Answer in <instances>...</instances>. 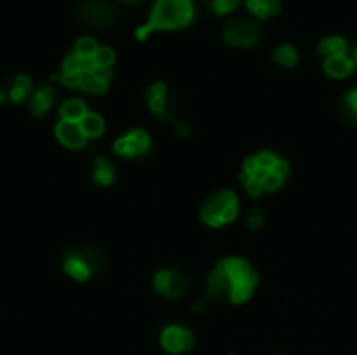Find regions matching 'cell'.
<instances>
[{
    "label": "cell",
    "mask_w": 357,
    "mask_h": 355,
    "mask_svg": "<svg viewBox=\"0 0 357 355\" xmlns=\"http://www.w3.org/2000/svg\"><path fill=\"white\" fill-rule=\"evenodd\" d=\"M257 282H259L257 272L247 259L226 257L209 272L207 297L213 301L241 305L253 297Z\"/></svg>",
    "instance_id": "cell-1"
},
{
    "label": "cell",
    "mask_w": 357,
    "mask_h": 355,
    "mask_svg": "<svg viewBox=\"0 0 357 355\" xmlns=\"http://www.w3.org/2000/svg\"><path fill=\"white\" fill-rule=\"evenodd\" d=\"M291 174V165L287 159L276 153L261 151L249 159H245L241 170V182L249 196L257 199L263 192H276L284 186Z\"/></svg>",
    "instance_id": "cell-2"
},
{
    "label": "cell",
    "mask_w": 357,
    "mask_h": 355,
    "mask_svg": "<svg viewBox=\"0 0 357 355\" xmlns=\"http://www.w3.org/2000/svg\"><path fill=\"white\" fill-rule=\"evenodd\" d=\"M192 19V5L190 0H157L153 9L151 21L140 28L136 36L142 40L147 38L153 30H172V28H182Z\"/></svg>",
    "instance_id": "cell-3"
},
{
    "label": "cell",
    "mask_w": 357,
    "mask_h": 355,
    "mask_svg": "<svg viewBox=\"0 0 357 355\" xmlns=\"http://www.w3.org/2000/svg\"><path fill=\"white\" fill-rule=\"evenodd\" d=\"M238 209H241V203H238L236 192L222 190V192L211 194L203 203L201 220H203V224H207L211 228H222V226L232 224L238 218Z\"/></svg>",
    "instance_id": "cell-4"
},
{
    "label": "cell",
    "mask_w": 357,
    "mask_h": 355,
    "mask_svg": "<svg viewBox=\"0 0 357 355\" xmlns=\"http://www.w3.org/2000/svg\"><path fill=\"white\" fill-rule=\"evenodd\" d=\"M155 289L167 299H180L188 291V276L180 270H159L153 278Z\"/></svg>",
    "instance_id": "cell-5"
},
{
    "label": "cell",
    "mask_w": 357,
    "mask_h": 355,
    "mask_svg": "<svg viewBox=\"0 0 357 355\" xmlns=\"http://www.w3.org/2000/svg\"><path fill=\"white\" fill-rule=\"evenodd\" d=\"M80 19L94 30H107L115 21V11L105 0H86L80 9Z\"/></svg>",
    "instance_id": "cell-6"
},
{
    "label": "cell",
    "mask_w": 357,
    "mask_h": 355,
    "mask_svg": "<svg viewBox=\"0 0 357 355\" xmlns=\"http://www.w3.org/2000/svg\"><path fill=\"white\" fill-rule=\"evenodd\" d=\"M149 149H151V138L147 132H142V130H134L115 142V153L121 157L145 155V153H149Z\"/></svg>",
    "instance_id": "cell-7"
},
{
    "label": "cell",
    "mask_w": 357,
    "mask_h": 355,
    "mask_svg": "<svg viewBox=\"0 0 357 355\" xmlns=\"http://www.w3.org/2000/svg\"><path fill=\"white\" fill-rule=\"evenodd\" d=\"M161 347L167 353H186L194 347V336L188 328L182 326H167L161 332Z\"/></svg>",
    "instance_id": "cell-8"
},
{
    "label": "cell",
    "mask_w": 357,
    "mask_h": 355,
    "mask_svg": "<svg viewBox=\"0 0 357 355\" xmlns=\"http://www.w3.org/2000/svg\"><path fill=\"white\" fill-rule=\"evenodd\" d=\"M224 40L232 46H253L259 40V32L253 23L247 21H234L224 32Z\"/></svg>",
    "instance_id": "cell-9"
},
{
    "label": "cell",
    "mask_w": 357,
    "mask_h": 355,
    "mask_svg": "<svg viewBox=\"0 0 357 355\" xmlns=\"http://www.w3.org/2000/svg\"><path fill=\"white\" fill-rule=\"evenodd\" d=\"M57 136H59V140L63 142V145L69 147V149H82L86 145V140H88L82 125L74 123V121H61L57 125Z\"/></svg>",
    "instance_id": "cell-10"
},
{
    "label": "cell",
    "mask_w": 357,
    "mask_h": 355,
    "mask_svg": "<svg viewBox=\"0 0 357 355\" xmlns=\"http://www.w3.org/2000/svg\"><path fill=\"white\" fill-rule=\"evenodd\" d=\"M147 97H149L151 111L157 117L170 121L172 119V109H170V103H167V86L165 84H155V86H151V90H149Z\"/></svg>",
    "instance_id": "cell-11"
},
{
    "label": "cell",
    "mask_w": 357,
    "mask_h": 355,
    "mask_svg": "<svg viewBox=\"0 0 357 355\" xmlns=\"http://www.w3.org/2000/svg\"><path fill=\"white\" fill-rule=\"evenodd\" d=\"M353 61L345 54V57H328L326 63H324V69L326 74L332 76V78H345L353 71Z\"/></svg>",
    "instance_id": "cell-12"
},
{
    "label": "cell",
    "mask_w": 357,
    "mask_h": 355,
    "mask_svg": "<svg viewBox=\"0 0 357 355\" xmlns=\"http://www.w3.org/2000/svg\"><path fill=\"white\" fill-rule=\"evenodd\" d=\"M88 115V109L82 101L78 99H71V101H65L61 105V117L63 121H74V123H80L84 117Z\"/></svg>",
    "instance_id": "cell-13"
},
{
    "label": "cell",
    "mask_w": 357,
    "mask_h": 355,
    "mask_svg": "<svg viewBox=\"0 0 357 355\" xmlns=\"http://www.w3.org/2000/svg\"><path fill=\"white\" fill-rule=\"evenodd\" d=\"M65 272H67L71 278H76V280H86V278L92 274L90 265H88L78 253H71V255L67 257V261H65Z\"/></svg>",
    "instance_id": "cell-14"
},
{
    "label": "cell",
    "mask_w": 357,
    "mask_h": 355,
    "mask_svg": "<svg viewBox=\"0 0 357 355\" xmlns=\"http://www.w3.org/2000/svg\"><path fill=\"white\" fill-rule=\"evenodd\" d=\"M52 101H54V90L48 88V86L40 88V90L34 94V99H32V113L38 115V117L44 115V113L52 107Z\"/></svg>",
    "instance_id": "cell-15"
},
{
    "label": "cell",
    "mask_w": 357,
    "mask_h": 355,
    "mask_svg": "<svg viewBox=\"0 0 357 355\" xmlns=\"http://www.w3.org/2000/svg\"><path fill=\"white\" fill-rule=\"evenodd\" d=\"M86 138H99L105 132V121L99 113H88L82 121H80Z\"/></svg>",
    "instance_id": "cell-16"
},
{
    "label": "cell",
    "mask_w": 357,
    "mask_h": 355,
    "mask_svg": "<svg viewBox=\"0 0 357 355\" xmlns=\"http://www.w3.org/2000/svg\"><path fill=\"white\" fill-rule=\"evenodd\" d=\"M113 178H115V174H113L111 163H109L105 157H99V159L94 161V180H96L99 184H103V186H109V184L113 182Z\"/></svg>",
    "instance_id": "cell-17"
},
{
    "label": "cell",
    "mask_w": 357,
    "mask_h": 355,
    "mask_svg": "<svg viewBox=\"0 0 357 355\" xmlns=\"http://www.w3.org/2000/svg\"><path fill=\"white\" fill-rule=\"evenodd\" d=\"M320 52L326 57H345L347 52V42L343 38H326L320 44Z\"/></svg>",
    "instance_id": "cell-18"
},
{
    "label": "cell",
    "mask_w": 357,
    "mask_h": 355,
    "mask_svg": "<svg viewBox=\"0 0 357 355\" xmlns=\"http://www.w3.org/2000/svg\"><path fill=\"white\" fill-rule=\"evenodd\" d=\"M30 88H32V80L28 76H19V78H15V84L9 92V99L13 103H21L26 99V94L30 92Z\"/></svg>",
    "instance_id": "cell-19"
},
{
    "label": "cell",
    "mask_w": 357,
    "mask_h": 355,
    "mask_svg": "<svg viewBox=\"0 0 357 355\" xmlns=\"http://www.w3.org/2000/svg\"><path fill=\"white\" fill-rule=\"evenodd\" d=\"M276 61L282 65V67H295L297 65V61H299V57H297V50L293 48V46H280L278 50H276Z\"/></svg>",
    "instance_id": "cell-20"
},
{
    "label": "cell",
    "mask_w": 357,
    "mask_h": 355,
    "mask_svg": "<svg viewBox=\"0 0 357 355\" xmlns=\"http://www.w3.org/2000/svg\"><path fill=\"white\" fill-rule=\"evenodd\" d=\"M107 82H103V80H99V78H94L90 71L88 74H84V78H82V90H86V92H90V94H103L105 90H107Z\"/></svg>",
    "instance_id": "cell-21"
},
{
    "label": "cell",
    "mask_w": 357,
    "mask_h": 355,
    "mask_svg": "<svg viewBox=\"0 0 357 355\" xmlns=\"http://www.w3.org/2000/svg\"><path fill=\"white\" fill-rule=\"evenodd\" d=\"M343 115H345L347 121L357 123V90H351L343 99Z\"/></svg>",
    "instance_id": "cell-22"
},
{
    "label": "cell",
    "mask_w": 357,
    "mask_h": 355,
    "mask_svg": "<svg viewBox=\"0 0 357 355\" xmlns=\"http://www.w3.org/2000/svg\"><path fill=\"white\" fill-rule=\"evenodd\" d=\"M99 50V44H96V40L94 38H80L78 42H76V52L80 54V57H84V59H92L94 57V52Z\"/></svg>",
    "instance_id": "cell-23"
},
{
    "label": "cell",
    "mask_w": 357,
    "mask_h": 355,
    "mask_svg": "<svg viewBox=\"0 0 357 355\" xmlns=\"http://www.w3.org/2000/svg\"><path fill=\"white\" fill-rule=\"evenodd\" d=\"M113 61H115V52L111 48H107V46H99V50L92 57L94 67H107L109 69L113 65Z\"/></svg>",
    "instance_id": "cell-24"
},
{
    "label": "cell",
    "mask_w": 357,
    "mask_h": 355,
    "mask_svg": "<svg viewBox=\"0 0 357 355\" xmlns=\"http://www.w3.org/2000/svg\"><path fill=\"white\" fill-rule=\"evenodd\" d=\"M263 220H265L263 209L253 207V209H251V213H249V218H247V228L257 230V228H261V226H263Z\"/></svg>",
    "instance_id": "cell-25"
},
{
    "label": "cell",
    "mask_w": 357,
    "mask_h": 355,
    "mask_svg": "<svg viewBox=\"0 0 357 355\" xmlns=\"http://www.w3.org/2000/svg\"><path fill=\"white\" fill-rule=\"evenodd\" d=\"M247 7L251 13H255L257 17H267V3H263V0H247Z\"/></svg>",
    "instance_id": "cell-26"
},
{
    "label": "cell",
    "mask_w": 357,
    "mask_h": 355,
    "mask_svg": "<svg viewBox=\"0 0 357 355\" xmlns=\"http://www.w3.org/2000/svg\"><path fill=\"white\" fill-rule=\"evenodd\" d=\"M238 0H213V9L216 13H230L232 9H236Z\"/></svg>",
    "instance_id": "cell-27"
},
{
    "label": "cell",
    "mask_w": 357,
    "mask_h": 355,
    "mask_svg": "<svg viewBox=\"0 0 357 355\" xmlns=\"http://www.w3.org/2000/svg\"><path fill=\"white\" fill-rule=\"evenodd\" d=\"M90 74H92L94 78H99V80L107 82V84H109V80H111V69H107V67H92V69H90Z\"/></svg>",
    "instance_id": "cell-28"
},
{
    "label": "cell",
    "mask_w": 357,
    "mask_h": 355,
    "mask_svg": "<svg viewBox=\"0 0 357 355\" xmlns=\"http://www.w3.org/2000/svg\"><path fill=\"white\" fill-rule=\"evenodd\" d=\"M278 11H280V3H278V0H269V3H267V13L276 15Z\"/></svg>",
    "instance_id": "cell-29"
},
{
    "label": "cell",
    "mask_w": 357,
    "mask_h": 355,
    "mask_svg": "<svg viewBox=\"0 0 357 355\" xmlns=\"http://www.w3.org/2000/svg\"><path fill=\"white\" fill-rule=\"evenodd\" d=\"M176 130H178V134H180V136H184V138H186V136H190V128H188L186 123H176Z\"/></svg>",
    "instance_id": "cell-30"
},
{
    "label": "cell",
    "mask_w": 357,
    "mask_h": 355,
    "mask_svg": "<svg viewBox=\"0 0 357 355\" xmlns=\"http://www.w3.org/2000/svg\"><path fill=\"white\" fill-rule=\"evenodd\" d=\"M121 3H125V5H136V3H140V0H121Z\"/></svg>",
    "instance_id": "cell-31"
},
{
    "label": "cell",
    "mask_w": 357,
    "mask_h": 355,
    "mask_svg": "<svg viewBox=\"0 0 357 355\" xmlns=\"http://www.w3.org/2000/svg\"><path fill=\"white\" fill-rule=\"evenodd\" d=\"M351 61H353V63H357V48L353 50V54H351Z\"/></svg>",
    "instance_id": "cell-32"
}]
</instances>
